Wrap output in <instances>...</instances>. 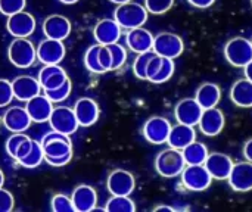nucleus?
<instances>
[{
  "instance_id": "nucleus-1",
  "label": "nucleus",
  "mask_w": 252,
  "mask_h": 212,
  "mask_svg": "<svg viewBox=\"0 0 252 212\" xmlns=\"http://www.w3.org/2000/svg\"><path fill=\"white\" fill-rule=\"evenodd\" d=\"M148 16H149V12L145 7V4H140L133 0L127 1V3L117 4V7L114 10V19L124 30L143 27V24H146V21H148Z\"/></svg>"
},
{
  "instance_id": "nucleus-2",
  "label": "nucleus",
  "mask_w": 252,
  "mask_h": 212,
  "mask_svg": "<svg viewBox=\"0 0 252 212\" xmlns=\"http://www.w3.org/2000/svg\"><path fill=\"white\" fill-rule=\"evenodd\" d=\"M155 171L164 179H176L180 177L183 168L186 167V161L180 149L167 148L161 151L155 158Z\"/></svg>"
},
{
  "instance_id": "nucleus-3",
  "label": "nucleus",
  "mask_w": 252,
  "mask_h": 212,
  "mask_svg": "<svg viewBox=\"0 0 252 212\" xmlns=\"http://www.w3.org/2000/svg\"><path fill=\"white\" fill-rule=\"evenodd\" d=\"M7 58L13 66L25 69L34 65L37 59V50L28 37H15L7 47Z\"/></svg>"
},
{
  "instance_id": "nucleus-4",
  "label": "nucleus",
  "mask_w": 252,
  "mask_h": 212,
  "mask_svg": "<svg viewBox=\"0 0 252 212\" xmlns=\"http://www.w3.org/2000/svg\"><path fill=\"white\" fill-rule=\"evenodd\" d=\"M226 61L235 68H244L252 61V43L250 38L238 35L226 41L223 49Z\"/></svg>"
},
{
  "instance_id": "nucleus-5",
  "label": "nucleus",
  "mask_w": 252,
  "mask_h": 212,
  "mask_svg": "<svg viewBox=\"0 0 252 212\" xmlns=\"http://www.w3.org/2000/svg\"><path fill=\"white\" fill-rule=\"evenodd\" d=\"M152 50L164 58L177 59L185 52V41L183 38L170 31H162L157 35H154V46Z\"/></svg>"
},
{
  "instance_id": "nucleus-6",
  "label": "nucleus",
  "mask_w": 252,
  "mask_h": 212,
  "mask_svg": "<svg viewBox=\"0 0 252 212\" xmlns=\"http://www.w3.org/2000/svg\"><path fill=\"white\" fill-rule=\"evenodd\" d=\"M40 143L44 152V158H62L66 155H72V143L69 136L52 128L41 137Z\"/></svg>"
},
{
  "instance_id": "nucleus-7",
  "label": "nucleus",
  "mask_w": 252,
  "mask_h": 212,
  "mask_svg": "<svg viewBox=\"0 0 252 212\" xmlns=\"http://www.w3.org/2000/svg\"><path fill=\"white\" fill-rule=\"evenodd\" d=\"M180 179L183 186L190 192H205L213 183V177L204 164L199 165L186 164V167L180 174Z\"/></svg>"
},
{
  "instance_id": "nucleus-8",
  "label": "nucleus",
  "mask_w": 252,
  "mask_h": 212,
  "mask_svg": "<svg viewBox=\"0 0 252 212\" xmlns=\"http://www.w3.org/2000/svg\"><path fill=\"white\" fill-rule=\"evenodd\" d=\"M176 71L174 59L164 58L159 55H154L146 68V81L152 84H162L167 83Z\"/></svg>"
},
{
  "instance_id": "nucleus-9",
  "label": "nucleus",
  "mask_w": 252,
  "mask_h": 212,
  "mask_svg": "<svg viewBox=\"0 0 252 212\" xmlns=\"http://www.w3.org/2000/svg\"><path fill=\"white\" fill-rule=\"evenodd\" d=\"M47 122L52 130L59 131L66 136L74 134L80 127V124L75 118L74 109L69 106H53V111H52Z\"/></svg>"
},
{
  "instance_id": "nucleus-10",
  "label": "nucleus",
  "mask_w": 252,
  "mask_h": 212,
  "mask_svg": "<svg viewBox=\"0 0 252 212\" xmlns=\"http://www.w3.org/2000/svg\"><path fill=\"white\" fill-rule=\"evenodd\" d=\"M171 130V122L159 115H154L148 118L142 127V134L146 142L152 145H164L168 140V134Z\"/></svg>"
},
{
  "instance_id": "nucleus-11",
  "label": "nucleus",
  "mask_w": 252,
  "mask_h": 212,
  "mask_svg": "<svg viewBox=\"0 0 252 212\" xmlns=\"http://www.w3.org/2000/svg\"><path fill=\"white\" fill-rule=\"evenodd\" d=\"M227 183L233 192L247 193L252 190V162L251 161H241L235 162L227 179Z\"/></svg>"
},
{
  "instance_id": "nucleus-12",
  "label": "nucleus",
  "mask_w": 252,
  "mask_h": 212,
  "mask_svg": "<svg viewBox=\"0 0 252 212\" xmlns=\"http://www.w3.org/2000/svg\"><path fill=\"white\" fill-rule=\"evenodd\" d=\"M224 125H226V117L219 106L204 109L198 122L201 133L207 137L219 136L224 130Z\"/></svg>"
},
{
  "instance_id": "nucleus-13",
  "label": "nucleus",
  "mask_w": 252,
  "mask_h": 212,
  "mask_svg": "<svg viewBox=\"0 0 252 212\" xmlns=\"http://www.w3.org/2000/svg\"><path fill=\"white\" fill-rule=\"evenodd\" d=\"M37 50V59L43 65H55L63 61L66 49L62 40H55V38H44L38 43L35 47Z\"/></svg>"
},
{
  "instance_id": "nucleus-14",
  "label": "nucleus",
  "mask_w": 252,
  "mask_h": 212,
  "mask_svg": "<svg viewBox=\"0 0 252 212\" xmlns=\"http://www.w3.org/2000/svg\"><path fill=\"white\" fill-rule=\"evenodd\" d=\"M204 108L198 103L195 97H185L179 100L174 106V118L180 124L196 127L202 115Z\"/></svg>"
},
{
  "instance_id": "nucleus-15",
  "label": "nucleus",
  "mask_w": 252,
  "mask_h": 212,
  "mask_svg": "<svg viewBox=\"0 0 252 212\" xmlns=\"http://www.w3.org/2000/svg\"><path fill=\"white\" fill-rule=\"evenodd\" d=\"M106 189L111 195L130 196L136 189V179L127 170H114L106 179Z\"/></svg>"
},
{
  "instance_id": "nucleus-16",
  "label": "nucleus",
  "mask_w": 252,
  "mask_h": 212,
  "mask_svg": "<svg viewBox=\"0 0 252 212\" xmlns=\"http://www.w3.org/2000/svg\"><path fill=\"white\" fill-rule=\"evenodd\" d=\"M6 30L13 37H30L35 31V18L25 10L7 16Z\"/></svg>"
},
{
  "instance_id": "nucleus-17",
  "label": "nucleus",
  "mask_w": 252,
  "mask_h": 212,
  "mask_svg": "<svg viewBox=\"0 0 252 212\" xmlns=\"http://www.w3.org/2000/svg\"><path fill=\"white\" fill-rule=\"evenodd\" d=\"M233 164H235L233 159L221 152H210L207 161L204 162L213 180H219V182H224L229 179Z\"/></svg>"
},
{
  "instance_id": "nucleus-18",
  "label": "nucleus",
  "mask_w": 252,
  "mask_h": 212,
  "mask_svg": "<svg viewBox=\"0 0 252 212\" xmlns=\"http://www.w3.org/2000/svg\"><path fill=\"white\" fill-rule=\"evenodd\" d=\"M72 109H74V114H75V118H77L80 127H92L93 124H96V121L99 120V115H100L97 102L90 97L78 99L74 103Z\"/></svg>"
},
{
  "instance_id": "nucleus-19",
  "label": "nucleus",
  "mask_w": 252,
  "mask_h": 212,
  "mask_svg": "<svg viewBox=\"0 0 252 212\" xmlns=\"http://www.w3.org/2000/svg\"><path fill=\"white\" fill-rule=\"evenodd\" d=\"M25 109L32 122H47L53 111V102L46 94H37L25 102Z\"/></svg>"
},
{
  "instance_id": "nucleus-20",
  "label": "nucleus",
  "mask_w": 252,
  "mask_h": 212,
  "mask_svg": "<svg viewBox=\"0 0 252 212\" xmlns=\"http://www.w3.org/2000/svg\"><path fill=\"white\" fill-rule=\"evenodd\" d=\"M32 124L25 106H10L3 114V125L10 133H24Z\"/></svg>"
},
{
  "instance_id": "nucleus-21",
  "label": "nucleus",
  "mask_w": 252,
  "mask_h": 212,
  "mask_svg": "<svg viewBox=\"0 0 252 212\" xmlns=\"http://www.w3.org/2000/svg\"><path fill=\"white\" fill-rule=\"evenodd\" d=\"M121 31H123V28L114 18L112 19L103 18L94 25L93 37H94L96 43H99V44H111V43L120 41Z\"/></svg>"
},
{
  "instance_id": "nucleus-22",
  "label": "nucleus",
  "mask_w": 252,
  "mask_h": 212,
  "mask_svg": "<svg viewBox=\"0 0 252 212\" xmlns=\"http://www.w3.org/2000/svg\"><path fill=\"white\" fill-rule=\"evenodd\" d=\"M75 212H90L97 205V192L89 184H78L71 195Z\"/></svg>"
},
{
  "instance_id": "nucleus-23",
  "label": "nucleus",
  "mask_w": 252,
  "mask_h": 212,
  "mask_svg": "<svg viewBox=\"0 0 252 212\" xmlns=\"http://www.w3.org/2000/svg\"><path fill=\"white\" fill-rule=\"evenodd\" d=\"M71 21L63 15H50L43 21V32L47 38L65 40L71 34Z\"/></svg>"
},
{
  "instance_id": "nucleus-24",
  "label": "nucleus",
  "mask_w": 252,
  "mask_h": 212,
  "mask_svg": "<svg viewBox=\"0 0 252 212\" xmlns=\"http://www.w3.org/2000/svg\"><path fill=\"white\" fill-rule=\"evenodd\" d=\"M69 77L66 75L65 69L59 66V63L55 65H44L40 71H38V83L41 86L43 91H49V90H55L59 86H62Z\"/></svg>"
},
{
  "instance_id": "nucleus-25",
  "label": "nucleus",
  "mask_w": 252,
  "mask_h": 212,
  "mask_svg": "<svg viewBox=\"0 0 252 212\" xmlns=\"http://www.w3.org/2000/svg\"><path fill=\"white\" fill-rule=\"evenodd\" d=\"M13 96L19 102H27L31 97L41 93V86L35 77L31 75H18L12 81Z\"/></svg>"
},
{
  "instance_id": "nucleus-26",
  "label": "nucleus",
  "mask_w": 252,
  "mask_h": 212,
  "mask_svg": "<svg viewBox=\"0 0 252 212\" xmlns=\"http://www.w3.org/2000/svg\"><path fill=\"white\" fill-rule=\"evenodd\" d=\"M126 44L134 53L149 52V50H152V46H154V34L143 27L127 30Z\"/></svg>"
},
{
  "instance_id": "nucleus-27",
  "label": "nucleus",
  "mask_w": 252,
  "mask_h": 212,
  "mask_svg": "<svg viewBox=\"0 0 252 212\" xmlns=\"http://www.w3.org/2000/svg\"><path fill=\"white\" fill-rule=\"evenodd\" d=\"M196 140V130L193 125H186L177 122L176 125H171L170 134H168V146L174 149H185L189 143Z\"/></svg>"
},
{
  "instance_id": "nucleus-28",
  "label": "nucleus",
  "mask_w": 252,
  "mask_h": 212,
  "mask_svg": "<svg viewBox=\"0 0 252 212\" xmlns=\"http://www.w3.org/2000/svg\"><path fill=\"white\" fill-rule=\"evenodd\" d=\"M229 97L238 108H252V81L245 77L236 80L230 87Z\"/></svg>"
},
{
  "instance_id": "nucleus-29",
  "label": "nucleus",
  "mask_w": 252,
  "mask_h": 212,
  "mask_svg": "<svg viewBox=\"0 0 252 212\" xmlns=\"http://www.w3.org/2000/svg\"><path fill=\"white\" fill-rule=\"evenodd\" d=\"M195 99L204 109L219 106L221 100V89L217 83H202L195 91Z\"/></svg>"
},
{
  "instance_id": "nucleus-30",
  "label": "nucleus",
  "mask_w": 252,
  "mask_h": 212,
  "mask_svg": "<svg viewBox=\"0 0 252 212\" xmlns=\"http://www.w3.org/2000/svg\"><path fill=\"white\" fill-rule=\"evenodd\" d=\"M183 158L188 165H199L204 164L210 155V151L205 143L202 142H192L189 143L185 149H182Z\"/></svg>"
},
{
  "instance_id": "nucleus-31",
  "label": "nucleus",
  "mask_w": 252,
  "mask_h": 212,
  "mask_svg": "<svg viewBox=\"0 0 252 212\" xmlns=\"http://www.w3.org/2000/svg\"><path fill=\"white\" fill-rule=\"evenodd\" d=\"M105 211L108 212H134L136 211V204L130 196H123V195H112L106 205Z\"/></svg>"
},
{
  "instance_id": "nucleus-32",
  "label": "nucleus",
  "mask_w": 252,
  "mask_h": 212,
  "mask_svg": "<svg viewBox=\"0 0 252 212\" xmlns=\"http://www.w3.org/2000/svg\"><path fill=\"white\" fill-rule=\"evenodd\" d=\"M44 161V152H43V148H41V143L37 142V140H32V145H31V149L30 152L27 153V156L24 159H21L18 164L24 168H35L38 167L41 162Z\"/></svg>"
},
{
  "instance_id": "nucleus-33",
  "label": "nucleus",
  "mask_w": 252,
  "mask_h": 212,
  "mask_svg": "<svg viewBox=\"0 0 252 212\" xmlns=\"http://www.w3.org/2000/svg\"><path fill=\"white\" fill-rule=\"evenodd\" d=\"M99 47H100V44L96 43V44L90 46L84 53V59H83L84 66L92 74H103L105 72L103 68L100 66V62H99Z\"/></svg>"
},
{
  "instance_id": "nucleus-34",
  "label": "nucleus",
  "mask_w": 252,
  "mask_h": 212,
  "mask_svg": "<svg viewBox=\"0 0 252 212\" xmlns=\"http://www.w3.org/2000/svg\"><path fill=\"white\" fill-rule=\"evenodd\" d=\"M155 55L154 50H149V52H143V53H137L134 62H133V74L136 78L142 80V81H146V68H148V63L151 61V58Z\"/></svg>"
},
{
  "instance_id": "nucleus-35",
  "label": "nucleus",
  "mask_w": 252,
  "mask_h": 212,
  "mask_svg": "<svg viewBox=\"0 0 252 212\" xmlns=\"http://www.w3.org/2000/svg\"><path fill=\"white\" fill-rule=\"evenodd\" d=\"M109 52H111V59H112V65H111V71H117L120 68L124 66L126 61H127V50L124 46H121L118 41L117 43H111L106 44Z\"/></svg>"
},
{
  "instance_id": "nucleus-36",
  "label": "nucleus",
  "mask_w": 252,
  "mask_h": 212,
  "mask_svg": "<svg viewBox=\"0 0 252 212\" xmlns=\"http://www.w3.org/2000/svg\"><path fill=\"white\" fill-rule=\"evenodd\" d=\"M71 91H72V83H71V80L68 78L62 86H59V87L55 89V90L44 91V94H46L53 103H61V102H63V100H66V99L69 97Z\"/></svg>"
},
{
  "instance_id": "nucleus-37",
  "label": "nucleus",
  "mask_w": 252,
  "mask_h": 212,
  "mask_svg": "<svg viewBox=\"0 0 252 212\" xmlns=\"http://www.w3.org/2000/svg\"><path fill=\"white\" fill-rule=\"evenodd\" d=\"M50 208L53 212H75L71 198L63 193H56L52 198Z\"/></svg>"
},
{
  "instance_id": "nucleus-38",
  "label": "nucleus",
  "mask_w": 252,
  "mask_h": 212,
  "mask_svg": "<svg viewBox=\"0 0 252 212\" xmlns=\"http://www.w3.org/2000/svg\"><path fill=\"white\" fill-rule=\"evenodd\" d=\"M176 0H145V7L152 15H164L173 6Z\"/></svg>"
},
{
  "instance_id": "nucleus-39",
  "label": "nucleus",
  "mask_w": 252,
  "mask_h": 212,
  "mask_svg": "<svg viewBox=\"0 0 252 212\" xmlns=\"http://www.w3.org/2000/svg\"><path fill=\"white\" fill-rule=\"evenodd\" d=\"M28 136L24 134V133H12L7 140H6V152L10 158H15L16 155V151L19 149V146L24 143V140H27Z\"/></svg>"
},
{
  "instance_id": "nucleus-40",
  "label": "nucleus",
  "mask_w": 252,
  "mask_h": 212,
  "mask_svg": "<svg viewBox=\"0 0 252 212\" xmlns=\"http://www.w3.org/2000/svg\"><path fill=\"white\" fill-rule=\"evenodd\" d=\"M25 6L27 0H0V13L9 16L19 10H24Z\"/></svg>"
},
{
  "instance_id": "nucleus-41",
  "label": "nucleus",
  "mask_w": 252,
  "mask_h": 212,
  "mask_svg": "<svg viewBox=\"0 0 252 212\" xmlns=\"http://www.w3.org/2000/svg\"><path fill=\"white\" fill-rule=\"evenodd\" d=\"M12 99H15L12 81L6 78H0V108L9 106L12 103Z\"/></svg>"
},
{
  "instance_id": "nucleus-42",
  "label": "nucleus",
  "mask_w": 252,
  "mask_h": 212,
  "mask_svg": "<svg viewBox=\"0 0 252 212\" xmlns=\"http://www.w3.org/2000/svg\"><path fill=\"white\" fill-rule=\"evenodd\" d=\"M13 207H15L13 195L9 190L0 187V212H10Z\"/></svg>"
},
{
  "instance_id": "nucleus-43",
  "label": "nucleus",
  "mask_w": 252,
  "mask_h": 212,
  "mask_svg": "<svg viewBox=\"0 0 252 212\" xmlns=\"http://www.w3.org/2000/svg\"><path fill=\"white\" fill-rule=\"evenodd\" d=\"M99 62L105 72L111 71L112 59H111V52L106 44H100V47H99Z\"/></svg>"
},
{
  "instance_id": "nucleus-44",
  "label": "nucleus",
  "mask_w": 252,
  "mask_h": 212,
  "mask_svg": "<svg viewBox=\"0 0 252 212\" xmlns=\"http://www.w3.org/2000/svg\"><path fill=\"white\" fill-rule=\"evenodd\" d=\"M72 159V155H66V156H62V158H44V162L50 167H55V168H59V167H65L71 162Z\"/></svg>"
},
{
  "instance_id": "nucleus-45",
  "label": "nucleus",
  "mask_w": 252,
  "mask_h": 212,
  "mask_svg": "<svg viewBox=\"0 0 252 212\" xmlns=\"http://www.w3.org/2000/svg\"><path fill=\"white\" fill-rule=\"evenodd\" d=\"M31 145H32V139H27V140H24V143L19 146V149L16 151V155H15V161L16 162H19L21 159H24L25 156H27V153L30 152V149H31Z\"/></svg>"
},
{
  "instance_id": "nucleus-46",
  "label": "nucleus",
  "mask_w": 252,
  "mask_h": 212,
  "mask_svg": "<svg viewBox=\"0 0 252 212\" xmlns=\"http://www.w3.org/2000/svg\"><path fill=\"white\" fill-rule=\"evenodd\" d=\"M188 3L196 9H208L216 3V0H188Z\"/></svg>"
},
{
  "instance_id": "nucleus-47",
  "label": "nucleus",
  "mask_w": 252,
  "mask_h": 212,
  "mask_svg": "<svg viewBox=\"0 0 252 212\" xmlns=\"http://www.w3.org/2000/svg\"><path fill=\"white\" fill-rule=\"evenodd\" d=\"M242 153H244V158H245L247 161H251L252 162V139H248V140L244 143Z\"/></svg>"
},
{
  "instance_id": "nucleus-48",
  "label": "nucleus",
  "mask_w": 252,
  "mask_h": 212,
  "mask_svg": "<svg viewBox=\"0 0 252 212\" xmlns=\"http://www.w3.org/2000/svg\"><path fill=\"white\" fill-rule=\"evenodd\" d=\"M244 75H245V78H248L250 81H252V61L248 65L244 66Z\"/></svg>"
},
{
  "instance_id": "nucleus-49",
  "label": "nucleus",
  "mask_w": 252,
  "mask_h": 212,
  "mask_svg": "<svg viewBox=\"0 0 252 212\" xmlns=\"http://www.w3.org/2000/svg\"><path fill=\"white\" fill-rule=\"evenodd\" d=\"M173 212L174 211V208L173 207H168V205H158V207H155L154 208V212Z\"/></svg>"
},
{
  "instance_id": "nucleus-50",
  "label": "nucleus",
  "mask_w": 252,
  "mask_h": 212,
  "mask_svg": "<svg viewBox=\"0 0 252 212\" xmlns=\"http://www.w3.org/2000/svg\"><path fill=\"white\" fill-rule=\"evenodd\" d=\"M61 3H63V4H74V3H77L78 0H59Z\"/></svg>"
},
{
  "instance_id": "nucleus-51",
  "label": "nucleus",
  "mask_w": 252,
  "mask_h": 212,
  "mask_svg": "<svg viewBox=\"0 0 252 212\" xmlns=\"http://www.w3.org/2000/svg\"><path fill=\"white\" fill-rule=\"evenodd\" d=\"M3 184H4V174H3V171L0 170V187H3Z\"/></svg>"
},
{
  "instance_id": "nucleus-52",
  "label": "nucleus",
  "mask_w": 252,
  "mask_h": 212,
  "mask_svg": "<svg viewBox=\"0 0 252 212\" xmlns=\"http://www.w3.org/2000/svg\"><path fill=\"white\" fill-rule=\"evenodd\" d=\"M109 1H112V3H115V4H121V3H127V1H131V0H109Z\"/></svg>"
},
{
  "instance_id": "nucleus-53",
  "label": "nucleus",
  "mask_w": 252,
  "mask_h": 212,
  "mask_svg": "<svg viewBox=\"0 0 252 212\" xmlns=\"http://www.w3.org/2000/svg\"><path fill=\"white\" fill-rule=\"evenodd\" d=\"M251 6H252V0H251Z\"/></svg>"
},
{
  "instance_id": "nucleus-54",
  "label": "nucleus",
  "mask_w": 252,
  "mask_h": 212,
  "mask_svg": "<svg viewBox=\"0 0 252 212\" xmlns=\"http://www.w3.org/2000/svg\"><path fill=\"white\" fill-rule=\"evenodd\" d=\"M251 43H252V38H251Z\"/></svg>"
}]
</instances>
